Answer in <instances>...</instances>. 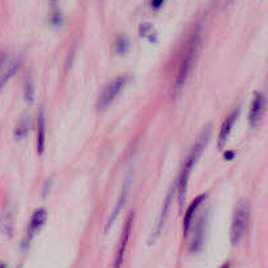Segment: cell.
I'll list each match as a JSON object with an SVG mask.
<instances>
[{"label":"cell","mask_w":268,"mask_h":268,"mask_svg":"<svg viewBox=\"0 0 268 268\" xmlns=\"http://www.w3.org/2000/svg\"><path fill=\"white\" fill-rule=\"evenodd\" d=\"M211 132H212V128L207 127L203 131V134L200 135V137L198 139L194 147L191 148L190 153H188L187 158L184 161L183 168L180 170L179 178H178V192H179V200L182 203V200L184 198V194H186V190H187V183L188 179H190V174H191L192 169L196 165L198 160L201 156V153L204 151V148L207 147V143H208L209 137H211Z\"/></svg>","instance_id":"obj_1"},{"label":"cell","mask_w":268,"mask_h":268,"mask_svg":"<svg viewBox=\"0 0 268 268\" xmlns=\"http://www.w3.org/2000/svg\"><path fill=\"white\" fill-rule=\"evenodd\" d=\"M200 42V32H196L192 38L190 40V44L187 46V50H186V54H184V58L182 60L179 67V72H178V77H177V88L180 89L183 87V84L187 80L188 75L191 72L192 66H194V62H195L196 52H198V47H199Z\"/></svg>","instance_id":"obj_2"},{"label":"cell","mask_w":268,"mask_h":268,"mask_svg":"<svg viewBox=\"0 0 268 268\" xmlns=\"http://www.w3.org/2000/svg\"><path fill=\"white\" fill-rule=\"evenodd\" d=\"M248 215H250V209H248L247 203L242 201L237 205L234 216H233L232 228H230V241L233 245L238 244L241 238L245 236L246 229H247Z\"/></svg>","instance_id":"obj_3"},{"label":"cell","mask_w":268,"mask_h":268,"mask_svg":"<svg viewBox=\"0 0 268 268\" xmlns=\"http://www.w3.org/2000/svg\"><path fill=\"white\" fill-rule=\"evenodd\" d=\"M130 81V76L123 75L114 79L110 84L104 89V92L101 93L100 98H98V110H105L108 109L114 101L119 97V94L123 92V89L126 88V85Z\"/></svg>","instance_id":"obj_4"},{"label":"cell","mask_w":268,"mask_h":268,"mask_svg":"<svg viewBox=\"0 0 268 268\" xmlns=\"http://www.w3.org/2000/svg\"><path fill=\"white\" fill-rule=\"evenodd\" d=\"M132 220H134V215H132V213H130L127 217V221H126V224H124L122 236H120L119 246H118V250H116L115 262H114V268H122V264H123V259H124V254H126V250H127V246H128V241H130V237H131Z\"/></svg>","instance_id":"obj_5"},{"label":"cell","mask_w":268,"mask_h":268,"mask_svg":"<svg viewBox=\"0 0 268 268\" xmlns=\"http://www.w3.org/2000/svg\"><path fill=\"white\" fill-rule=\"evenodd\" d=\"M128 190H130V179L126 180V182L123 183V186H122V191H120L119 198H118V201H116L115 208H114V211H112V216H110V219H109L105 232H108L109 229L112 228V225L115 223V220L118 219V216H119L120 211H122V208H123L124 204H126V200H127V198H128Z\"/></svg>","instance_id":"obj_6"},{"label":"cell","mask_w":268,"mask_h":268,"mask_svg":"<svg viewBox=\"0 0 268 268\" xmlns=\"http://www.w3.org/2000/svg\"><path fill=\"white\" fill-rule=\"evenodd\" d=\"M264 109V97L263 94L260 93H256L254 100L251 102V106H250V112H248V122L251 126H255L258 124V122L262 118V114H263Z\"/></svg>","instance_id":"obj_7"},{"label":"cell","mask_w":268,"mask_h":268,"mask_svg":"<svg viewBox=\"0 0 268 268\" xmlns=\"http://www.w3.org/2000/svg\"><path fill=\"white\" fill-rule=\"evenodd\" d=\"M238 114H240V109H236V110L224 120V123L221 126L220 134H219V147H220V148L224 147V144L229 139V135H230L233 126H234L237 118H238Z\"/></svg>","instance_id":"obj_8"},{"label":"cell","mask_w":268,"mask_h":268,"mask_svg":"<svg viewBox=\"0 0 268 268\" xmlns=\"http://www.w3.org/2000/svg\"><path fill=\"white\" fill-rule=\"evenodd\" d=\"M46 219H47V213L45 209H38L36 212L33 213L32 220H30V224H29L28 228V236H26V241H30L33 237L36 236L37 232H40V229L44 226V224L46 223Z\"/></svg>","instance_id":"obj_9"},{"label":"cell","mask_w":268,"mask_h":268,"mask_svg":"<svg viewBox=\"0 0 268 268\" xmlns=\"http://www.w3.org/2000/svg\"><path fill=\"white\" fill-rule=\"evenodd\" d=\"M173 194H174V188L172 187V190H170L168 195H166V199H165V203H164V205H162V211H161V215H160V217H158V223H157L156 229H155V232H153L152 238H151V242L156 240L157 237L160 236V233L162 232V228H164L165 221H166V216H168L169 209H170V204H172Z\"/></svg>","instance_id":"obj_10"},{"label":"cell","mask_w":268,"mask_h":268,"mask_svg":"<svg viewBox=\"0 0 268 268\" xmlns=\"http://www.w3.org/2000/svg\"><path fill=\"white\" fill-rule=\"evenodd\" d=\"M45 145H46V120L45 114L41 110L37 118V152L42 155L45 152Z\"/></svg>","instance_id":"obj_11"},{"label":"cell","mask_w":268,"mask_h":268,"mask_svg":"<svg viewBox=\"0 0 268 268\" xmlns=\"http://www.w3.org/2000/svg\"><path fill=\"white\" fill-rule=\"evenodd\" d=\"M0 229L5 236L12 237L13 233V208L11 205H5L0 215Z\"/></svg>","instance_id":"obj_12"},{"label":"cell","mask_w":268,"mask_h":268,"mask_svg":"<svg viewBox=\"0 0 268 268\" xmlns=\"http://www.w3.org/2000/svg\"><path fill=\"white\" fill-rule=\"evenodd\" d=\"M205 195H200L198 196L194 201L191 203V205L188 207L187 212L184 215V220H183V236H187L188 230H190V226H191V223L194 220V216H195V212L199 208V205L204 201Z\"/></svg>","instance_id":"obj_13"},{"label":"cell","mask_w":268,"mask_h":268,"mask_svg":"<svg viewBox=\"0 0 268 268\" xmlns=\"http://www.w3.org/2000/svg\"><path fill=\"white\" fill-rule=\"evenodd\" d=\"M17 68H19V62H12L8 67H5V68L1 71V75H0V90H1L3 87L8 83L9 79L15 75Z\"/></svg>","instance_id":"obj_14"},{"label":"cell","mask_w":268,"mask_h":268,"mask_svg":"<svg viewBox=\"0 0 268 268\" xmlns=\"http://www.w3.org/2000/svg\"><path fill=\"white\" fill-rule=\"evenodd\" d=\"M28 131H29V118L28 116H24V118H21L20 122L17 123L16 128H15V137L20 140V139L26 136Z\"/></svg>","instance_id":"obj_15"},{"label":"cell","mask_w":268,"mask_h":268,"mask_svg":"<svg viewBox=\"0 0 268 268\" xmlns=\"http://www.w3.org/2000/svg\"><path fill=\"white\" fill-rule=\"evenodd\" d=\"M33 97H34V88H33L32 80L29 79L25 83V89H24V98L26 104H32Z\"/></svg>","instance_id":"obj_16"},{"label":"cell","mask_w":268,"mask_h":268,"mask_svg":"<svg viewBox=\"0 0 268 268\" xmlns=\"http://www.w3.org/2000/svg\"><path fill=\"white\" fill-rule=\"evenodd\" d=\"M115 48L116 51L119 52V54H123L126 52V50L128 48V41L124 38V37H118V40L115 42Z\"/></svg>","instance_id":"obj_17"},{"label":"cell","mask_w":268,"mask_h":268,"mask_svg":"<svg viewBox=\"0 0 268 268\" xmlns=\"http://www.w3.org/2000/svg\"><path fill=\"white\" fill-rule=\"evenodd\" d=\"M164 1L165 0H152V3H151V4H152V8L153 9L161 8V5L164 4Z\"/></svg>","instance_id":"obj_18"},{"label":"cell","mask_w":268,"mask_h":268,"mask_svg":"<svg viewBox=\"0 0 268 268\" xmlns=\"http://www.w3.org/2000/svg\"><path fill=\"white\" fill-rule=\"evenodd\" d=\"M229 267H230V264H229V263H224V264H223V266H221V267H219V268H229Z\"/></svg>","instance_id":"obj_19"},{"label":"cell","mask_w":268,"mask_h":268,"mask_svg":"<svg viewBox=\"0 0 268 268\" xmlns=\"http://www.w3.org/2000/svg\"><path fill=\"white\" fill-rule=\"evenodd\" d=\"M58 1H59V0H51V3H52V5H54V7H55L56 4H58Z\"/></svg>","instance_id":"obj_20"}]
</instances>
